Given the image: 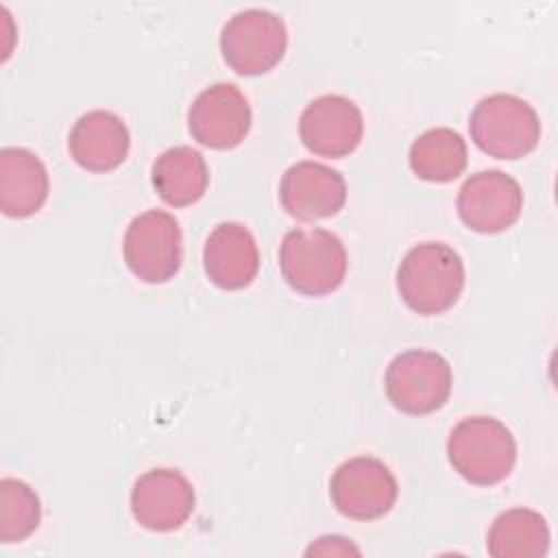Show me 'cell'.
Returning <instances> with one entry per match:
<instances>
[{"label":"cell","instance_id":"obj_1","mask_svg":"<svg viewBox=\"0 0 558 558\" xmlns=\"http://www.w3.org/2000/svg\"><path fill=\"white\" fill-rule=\"evenodd\" d=\"M464 264L445 242L412 246L397 268V290L416 314L429 316L449 310L462 294Z\"/></svg>","mask_w":558,"mask_h":558},{"label":"cell","instance_id":"obj_2","mask_svg":"<svg viewBox=\"0 0 558 558\" xmlns=\"http://www.w3.org/2000/svg\"><path fill=\"white\" fill-rule=\"evenodd\" d=\"M447 458L466 482L490 486L506 480L517 462L512 432L493 416H466L447 438Z\"/></svg>","mask_w":558,"mask_h":558},{"label":"cell","instance_id":"obj_3","mask_svg":"<svg viewBox=\"0 0 558 558\" xmlns=\"http://www.w3.org/2000/svg\"><path fill=\"white\" fill-rule=\"evenodd\" d=\"M279 268L296 292L323 296L344 281L347 248L327 229H292L281 240Z\"/></svg>","mask_w":558,"mask_h":558},{"label":"cell","instance_id":"obj_4","mask_svg":"<svg viewBox=\"0 0 558 558\" xmlns=\"http://www.w3.org/2000/svg\"><path fill=\"white\" fill-rule=\"evenodd\" d=\"M471 140L490 157L519 159L541 140V120L534 107L514 94L482 98L469 118Z\"/></svg>","mask_w":558,"mask_h":558},{"label":"cell","instance_id":"obj_5","mask_svg":"<svg viewBox=\"0 0 558 558\" xmlns=\"http://www.w3.org/2000/svg\"><path fill=\"white\" fill-rule=\"evenodd\" d=\"M288 48L283 20L268 9H244L233 13L220 31L222 59L244 76L272 70Z\"/></svg>","mask_w":558,"mask_h":558},{"label":"cell","instance_id":"obj_6","mask_svg":"<svg viewBox=\"0 0 558 558\" xmlns=\"http://www.w3.org/2000/svg\"><path fill=\"white\" fill-rule=\"evenodd\" d=\"M122 251L129 270L140 281L163 283L172 279L181 268V227L172 214L148 209L129 222Z\"/></svg>","mask_w":558,"mask_h":558},{"label":"cell","instance_id":"obj_7","mask_svg":"<svg viewBox=\"0 0 558 558\" xmlns=\"http://www.w3.org/2000/svg\"><path fill=\"white\" fill-rule=\"evenodd\" d=\"M384 384L397 410L405 414H429L449 399L451 366L436 351L410 349L390 360Z\"/></svg>","mask_w":558,"mask_h":558},{"label":"cell","instance_id":"obj_8","mask_svg":"<svg viewBox=\"0 0 558 558\" xmlns=\"http://www.w3.org/2000/svg\"><path fill=\"white\" fill-rule=\"evenodd\" d=\"M392 471L373 456L344 460L329 480V497L336 510L355 521H373L390 512L397 501Z\"/></svg>","mask_w":558,"mask_h":558},{"label":"cell","instance_id":"obj_9","mask_svg":"<svg viewBox=\"0 0 558 558\" xmlns=\"http://www.w3.org/2000/svg\"><path fill=\"white\" fill-rule=\"evenodd\" d=\"M251 105L233 83L205 87L187 109L192 137L209 148H235L251 131Z\"/></svg>","mask_w":558,"mask_h":558},{"label":"cell","instance_id":"obj_10","mask_svg":"<svg viewBox=\"0 0 558 558\" xmlns=\"http://www.w3.org/2000/svg\"><path fill=\"white\" fill-rule=\"evenodd\" d=\"M521 209V185L501 170H480L458 192V216L477 233H499L512 227Z\"/></svg>","mask_w":558,"mask_h":558},{"label":"cell","instance_id":"obj_11","mask_svg":"<svg viewBox=\"0 0 558 558\" xmlns=\"http://www.w3.org/2000/svg\"><path fill=\"white\" fill-rule=\"evenodd\" d=\"M196 495L190 480L168 466L142 473L131 488L133 519L153 532L179 530L194 512Z\"/></svg>","mask_w":558,"mask_h":558},{"label":"cell","instance_id":"obj_12","mask_svg":"<svg viewBox=\"0 0 558 558\" xmlns=\"http://www.w3.org/2000/svg\"><path fill=\"white\" fill-rule=\"evenodd\" d=\"M299 135L307 150L320 157H344L357 148L364 135L360 107L340 94L314 98L299 118Z\"/></svg>","mask_w":558,"mask_h":558},{"label":"cell","instance_id":"obj_13","mask_svg":"<svg viewBox=\"0 0 558 558\" xmlns=\"http://www.w3.org/2000/svg\"><path fill=\"white\" fill-rule=\"evenodd\" d=\"M283 209L299 220H320L338 214L347 201L344 177L318 161L292 163L279 181Z\"/></svg>","mask_w":558,"mask_h":558},{"label":"cell","instance_id":"obj_14","mask_svg":"<svg viewBox=\"0 0 558 558\" xmlns=\"http://www.w3.org/2000/svg\"><path fill=\"white\" fill-rule=\"evenodd\" d=\"M131 146V135L120 116L107 109L83 113L70 129L68 148L72 159L89 172L118 168Z\"/></svg>","mask_w":558,"mask_h":558},{"label":"cell","instance_id":"obj_15","mask_svg":"<svg viewBox=\"0 0 558 558\" xmlns=\"http://www.w3.org/2000/svg\"><path fill=\"white\" fill-rule=\"evenodd\" d=\"M203 266L218 288H246L259 270V251L253 233L240 222H220L205 240Z\"/></svg>","mask_w":558,"mask_h":558},{"label":"cell","instance_id":"obj_16","mask_svg":"<svg viewBox=\"0 0 558 558\" xmlns=\"http://www.w3.org/2000/svg\"><path fill=\"white\" fill-rule=\"evenodd\" d=\"M50 179L44 161L28 148L4 146L0 150V209L11 218H26L41 209Z\"/></svg>","mask_w":558,"mask_h":558},{"label":"cell","instance_id":"obj_17","mask_svg":"<svg viewBox=\"0 0 558 558\" xmlns=\"http://www.w3.org/2000/svg\"><path fill=\"white\" fill-rule=\"evenodd\" d=\"M153 187L159 198L172 207L196 203L209 183L205 157L192 146H170L155 161L150 170Z\"/></svg>","mask_w":558,"mask_h":558},{"label":"cell","instance_id":"obj_18","mask_svg":"<svg viewBox=\"0 0 558 558\" xmlns=\"http://www.w3.org/2000/svg\"><path fill=\"white\" fill-rule=\"evenodd\" d=\"M486 549L495 558H538L549 549L547 521L530 508L501 512L486 536Z\"/></svg>","mask_w":558,"mask_h":558},{"label":"cell","instance_id":"obj_19","mask_svg":"<svg viewBox=\"0 0 558 558\" xmlns=\"http://www.w3.org/2000/svg\"><path fill=\"white\" fill-rule=\"evenodd\" d=\"M408 159L418 179L447 183L458 179L466 168V142L449 126L427 129L412 142Z\"/></svg>","mask_w":558,"mask_h":558},{"label":"cell","instance_id":"obj_20","mask_svg":"<svg viewBox=\"0 0 558 558\" xmlns=\"http://www.w3.org/2000/svg\"><path fill=\"white\" fill-rule=\"evenodd\" d=\"M41 521V504L37 493L22 480H0V541L22 543Z\"/></svg>","mask_w":558,"mask_h":558}]
</instances>
